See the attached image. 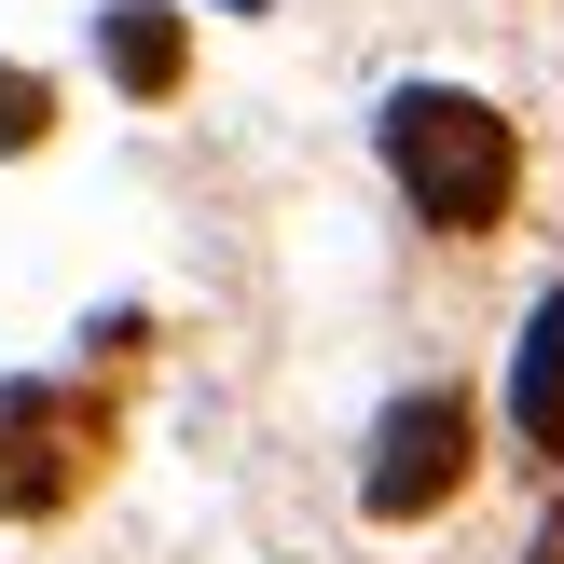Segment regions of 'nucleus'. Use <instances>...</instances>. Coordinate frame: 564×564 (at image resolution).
Segmentation results:
<instances>
[{"mask_svg": "<svg viewBox=\"0 0 564 564\" xmlns=\"http://www.w3.org/2000/svg\"><path fill=\"white\" fill-rule=\"evenodd\" d=\"M386 165H400L413 220H441V235H482V220L510 207V124H496L482 97H455V83L386 97Z\"/></svg>", "mask_w": 564, "mask_h": 564, "instance_id": "1", "label": "nucleus"}, {"mask_svg": "<svg viewBox=\"0 0 564 564\" xmlns=\"http://www.w3.org/2000/svg\"><path fill=\"white\" fill-rule=\"evenodd\" d=\"M455 482H468V413L427 386V400H400V413H386L372 482H358V496H372V523H413V510H441Z\"/></svg>", "mask_w": 564, "mask_h": 564, "instance_id": "2", "label": "nucleus"}, {"mask_svg": "<svg viewBox=\"0 0 564 564\" xmlns=\"http://www.w3.org/2000/svg\"><path fill=\"white\" fill-rule=\"evenodd\" d=\"M510 413H523V441L564 455V290L538 303V330H523V358H510Z\"/></svg>", "mask_w": 564, "mask_h": 564, "instance_id": "3", "label": "nucleus"}, {"mask_svg": "<svg viewBox=\"0 0 564 564\" xmlns=\"http://www.w3.org/2000/svg\"><path fill=\"white\" fill-rule=\"evenodd\" d=\"M110 69H124L138 97H152V83H180V28H165L152 0H124V14H110Z\"/></svg>", "mask_w": 564, "mask_h": 564, "instance_id": "4", "label": "nucleus"}, {"mask_svg": "<svg viewBox=\"0 0 564 564\" xmlns=\"http://www.w3.org/2000/svg\"><path fill=\"white\" fill-rule=\"evenodd\" d=\"M42 110H55L42 83H28V69H0V152H28V138H42Z\"/></svg>", "mask_w": 564, "mask_h": 564, "instance_id": "5", "label": "nucleus"}]
</instances>
